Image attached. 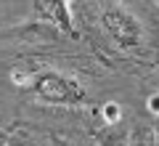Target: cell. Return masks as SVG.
Wrapping results in <instances>:
<instances>
[{
    "label": "cell",
    "instance_id": "ba28073f",
    "mask_svg": "<svg viewBox=\"0 0 159 146\" xmlns=\"http://www.w3.org/2000/svg\"><path fill=\"white\" fill-rule=\"evenodd\" d=\"M6 141H8V135L3 133V130H0V146H6Z\"/></svg>",
    "mask_w": 159,
    "mask_h": 146
},
{
    "label": "cell",
    "instance_id": "277c9868",
    "mask_svg": "<svg viewBox=\"0 0 159 146\" xmlns=\"http://www.w3.org/2000/svg\"><path fill=\"white\" fill-rule=\"evenodd\" d=\"M101 117H103V122H106V125H117L119 120H122V106H119L117 101L103 104V106H101Z\"/></svg>",
    "mask_w": 159,
    "mask_h": 146
},
{
    "label": "cell",
    "instance_id": "52a82bcc",
    "mask_svg": "<svg viewBox=\"0 0 159 146\" xmlns=\"http://www.w3.org/2000/svg\"><path fill=\"white\" fill-rule=\"evenodd\" d=\"M53 146H69V144H66V141H61L58 135H53Z\"/></svg>",
    "mask_w": 159,
    "mask_h": 146
},
{
    "label": "cell",
    "instance_id": "9c48e42d",
    "mask_svg": "<svg viewBox=\"0 0 159 146\" xmlns=\"http://www.w3.org/2000/svg\"><path fill=\"white\" fill-rule=\"evenodd\" d=\"M157 6H159V0H157Z\"/></svg>",
    "mask_w": 159,
    "mask_h": 146
},
{
    "label": "cell",
    "instance_id": "3957f363",
    "mask_svg": "<svg viewBox=\"0 0 159 146\" xmlns=\"http://www.w3.org/2000/svg\"><path fill=\"white\" fill-rule=\"evenodd\" d=\"M32 8L43 21L53 24L58 32L74 37L77 29H74V19H72V6L69 0H32Z\"/></svg>",
    "mask_w": 159,
    "mask_h": 146
},
{
    "label": "cell",
    "instance_id": "6da1fadb",
    "mask_svg": "<svg viewBox=\"0 0 159 146\" xmlns=\"http://www.w3.org/2000/svg\"><path fill=\"white\" fill-rule=\"evenodd\" d=\"M13 85L27 93H32L37 101L51 104V106H82L88 101V90L72 74H61L53 69H43V72H13L11 74Z\"/></svg>",
    "mask_w": 159,
    "mask_h": 146
},
{
    "label": "cell",
    "instance_id": "5b68a950",
    "mask_svg": "<svg viewBox=\"0 0 159 146\" xmlns=\"http://www.w3.org/2000/svg\"><path fill=\"white\" fill-rule=\"evenodd\" d=\"M146 106H148V112H151V114H157V117H159V90H157V93H151V96H148Z\"/></svg>",
    "mask_w": 159,
    "mask_h": 146
},
{
    "label": "cell",
    "instance_id": "7a4b0ae2",
    "mask_svg": "<svg viewBox=\"0 0 159 146\" xmlns=\"http://www.w3.org/2000/svg\"><path fill=\"white\" fill-rule=\"evenodd\" d=\"M101 29L111 40V45L119 48V51H135V48L143 45V40H146V32H143V24L138 21V16L130 8L119 6V3L103 8Z\"/></svg>",
    "mask_w": 159,
    "mask_h": 146
},
{
    "label": "cell",
    "instance_id": "8992f818",
    "mask_svg": "<svg viewBox=\"0 0 159 146\" xmlns=\"http://www.w3.org/2000/svg\"><path fill=\"white\" fill-rule=\"evenodd\" d=\"M151 141H157V144H159V122L151 128Z\"/></svg>",
    "mask_w": 159,
    "mask_h": 146
}]
</instances>
